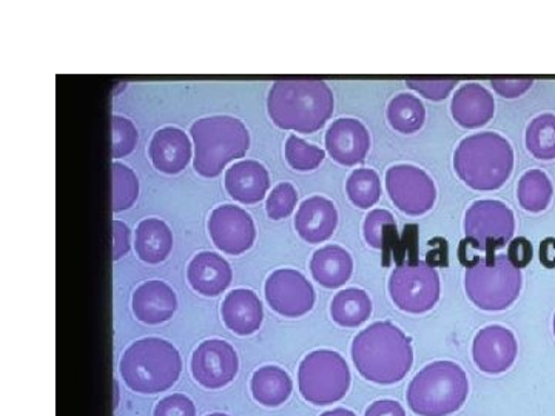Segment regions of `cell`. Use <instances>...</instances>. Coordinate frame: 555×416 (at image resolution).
<instances>
[{"instance_id":"1","label":"cell","mask_w":555,"mask_h":416,"mask_svg":"<svg viewBox=\"0 0 555 416\" xmlns=\"http://www.w3.org/2000/svg\"><path fill=\"white\" fill-rule=\"evenodd\" d=\"M334 108V93L324 80H278L269 91L270 119L283 130L315 133L332 118Z\"/></svg>"},{"instance_id":"2","label":"cell","mask_w":555,"mask_h":416,"mask_svg":"<svg viewBox=\"0 0 555 416\" xmlns=\"http://www.w3.org/2000/svg\"><path fill=\"white\" fill-rule=\"evenodd\" d=\"M352 360L361 377L382 386L396 385L414 364L411 339L392 323H374L353 339Z\"/></svg>"},{"instance_id":"3","label":"cell","mask_w":555,"mask_h":416,"mask_svg":"<svg viewBox=\"0 0 555 416\" xmlns=\"http://www.w3.org/2000/svg\"><path fill=\"white\" fill-rule=\"evenodd\" d=\"M454 169L467 187L480 192L502 188L513 174V145L492 131L467 136L455 150Z\"/></svg>"},{"instance_id":"4","label":"cell","mask_w":555,"mask_h":416,"mask_svg":"<svg viewBox=\"0 0 555 416\" xmlns=\"http://www.w3.org/2000/svg\"><path fill=\"white\" fill-rule=\"evenodd\" d=\"M190 134L195 144L193 167L204 178L219 177L229 162L243 158L250 147L247 127L232 116L196 120Z\"/></svg>"},{"instance_id":"5","label":"cell","mask_w":555,"mask_h":416,"mask_svg":"<svg viewBox=\"0 0 555 416\" xmlns=\"http://www.w3.org/2000/svg\"><path fill=\"white\" fill-rule=\"evenodd\" d=\"M177 347L166 339L145 338L133 342L120 358V375L131 390L159 393L170 389L181 375Z\"/></svg>"},{"instance_id":"6","label":"cell","mask_w":555,"mask_h":416,"mask_svg":"<svg viewBox=\"0 0 555 416\" xmlns=\"http://www.w3.org/2000/svg\"><path fill=\"white\" fill-rule=\"evenodd\" d=\"M467 393L466 372L452 361H436L412 379L408 404L420 416H448L462 408Z\"/></svg>"},{"instance_id":"7","label":"cell","mask_w":555,"mask_h":416,"mask_svg":"<svg viewBox=\"0 0 555 416\" xmlns=\"http://www.w3.org/2000/svg\"><path fill=\"white\" fill-rule=\"evenodd\" d=\"M521 283L524 276L520 269L506 255H492L480 259L467 268L465 275L467 298L478 309L488 312L511 308L520 295Z\"/></svg>"},{"instance_id":"8","label":"cell","mask_w":555,"mask_h":416,"mask_svg":"<svg viewBox=\"0 0 555 416\" xmlns=\"http://www.w3.org/2000/svg\"><path fill=\"white\" fill-rule=\"evenodd\" d=\"M350 379L345 358L332 350L310 353L298 370L299 392L315 406H327L343 400L349 392Z\"/></svg>"},{"instance_id":"9","label":"cell","mask_w":555,"mask_h":416,"mask_svg":"<svg viewBox=\"0 0 555 416\" xmlns=\"http://www.w3.org/2000/svg\"><path fill=\"white\" fill-rule=\"evenodd\" d=\"M389 294L393 304L403 312L414 315L429 312L440 299V276L426 262L400 264L390 275Z\"/></svg>"},{"instance_id":"10","label":"cell","mask_w":555,"mask_h":416,"mask_svg":"<svg viewBox=\"0 0 555 416\" xmlns=\"http://www.w3.org/2000/svg\"><path fill=\"white\" fill-rule=\"evenodd\" d=\"M466 243L492 257L496 248L505 247L516 232L513 210L500 200H477L467 208L465 217Z\"/></svg>"},{"instance_id":"11","label":"cell","mask_w":555,"mask_h":416,"mask_svg":"<svg viewBox=\"0 0 555 416\" xmlns=\"http://www.w3.org/2000/svg\"><path fill=\"white\" fill-rule=\"evenodd\" d=\"M386 190L398 210L409 217H422L433 210L437 188L425 170L409 164L390 167L386 173Z\"/></svg>"},{"instance_id":"12","label":"cell","mask_w":555,"mask_h":416,"mask_svg":"<svg viewBox=\"0 0 555 416\" xmlns=\"http://www.w3.org/2000/svg\"><path fill=\"white\" fill-rule=\"evenodd\" d=\"M266 299L278 315L299 317L315 306V290L298 270L280 269L266 283Z\"/></svg>"},{"instance_id":"13","label":"cell","mask_w":555,"mask_h":416,"mask_svg":"<svg viewBox=\"0 0 555 416\" xmlns=\"http://www.w3.org/2000/svg\"><path fill=\"white\" fill-rule=\"evenodd\" d=\"M208 233L219 250L233 257L250 250L257 239V229L250 214L243 208L230 204L211 211Z\"/></svg>"},{"instance_id":"14","label":"cell","mask_w":555,"mask_h":416,"mask_svg":"<svg viewBox=\"0 0 555 416\" xmlns=\"http://www.w3.org/2000/svg\"><path fill=\"white\" fill-rule=\"evenodd\" d=\"M240 370L235 349L221 339H210L195 350L192 358V374L206 389H221L230 385Z\"/></svg>"},{"instance_id":"15","label":"cell","mask_w":555,"mask_h":416,"mask_svg":"<svg viewBox=\"0 0 555 416\" xmlns=\"http://www.w3.org/2000/svg\"><path fill=\"white\" fill-rule=\"evenodd\" d=\"M517 339L509 328L488 326L478 332L474 339V363L489 375L503 374L516 363Z\"/></svg>"},{"instance_id":"16","label":"cell","mask_w":555,"mask_h":416,"mask_svg":"<svg viewBox=\"0 0 555 416\" xmlns=\"http://www.w3.org/2000/svg\"><path fill=\"white\" fill-rule=\"evenodd\" d=\"M326 150L331 158L341 166L352 167L366 159L371 136L358 119H338L328 127Z\"/></svg>"},{"instance_id":"17","label":"cell","mask_w":555,"mask_h":416,"mask_svg":"<svg viewBox=\"0 0 555 416\" xmlns=\"http://www.w3.org/2000/svg\"><path fill=\"white\" fill-rule=\"evenodd\" d=\"M131 308L141 323L156 326L169 321L177 312V294L164 281H147L134 290Z\"/></svg>"},{"instance_id":"18","label":"cell","mask_w":555,"mask_h":416,"mask_svg":"<svg viewBox=\"0 0 555 416\" xmlns=\"http://www.w3.org/2000/svg\"><path fill=\"white\" fill-rule=\"evenodd\" d=\"M150 159L160 173L178 174L192 159V142L177 127H164L156 131L149 147Z\"/></svg>"},{"instance_id":"19","label":"cell","mask_w":555,"mask_h":416,"mask_svg":"<svg viewBox=\"0 0 555 416\" xmlns=\"http://www.w3.org/2000/svg\"><path fill=\"white\" fill-rule=\"evenodd\" d=\"M338 225V211L331 199L312 196L299 206L295 229L306 243L321 244L332 238Z\"/></svg>"},{"instance_id":"20","label":"cell","mask_w":555,"mask_h":416,"mask_svg":"<svg viewBox=\"0 0 555 416\" xmlns=\"http://www.w3.org/2000/svg\"><path fill=\"white\" fill-rule=\"evenodd\" d=\"M452 118L463 129H480L495 115V101L480 83H465L452 98Z\"/></svg>"},{"instance_id":"21","label":"cell","mask_w":555,"mask_h":416,"mask_svg":"<svg viewBox=\"0 0 555 416\" xmlns=\"http://www.w3.org/2000/svg\"><path fill=\"white\" fill-rule=\"evenodd\" d=\"M270 188L269 171L258 160H240L225 171V190L241 204H258Z\"/></svg>"},{"instance_id":"22","label":"cell","mask_w":555,"mask_h":416,"mask_svg":"<svg viewBox=\"0 0 555 416\" xmlns=\"http://www.w3.org/2000/svg\"><path fill=\"white\" fill-rule=\"evenodd\" d=\"M232 268L214 251H201L190 261L188 280L193 290L203 297H218L232 283Z\"/></svg>"},{"instance_id":"23","label":"cell","mask_w":555,"mask_h":416,"mask_svg":"<svg viewBox=\"0 0 555 416\" xmlns=\"http://www.w3.org/2000/svg\"><path fill=\"white\" fill-rule=\"evenodd\" d=\"M222 321L240 337L255 334L264 320V310L257 295L247 288L230 291L222 302Z\"/></svg>"},{"instance_id":"24","label":"cell","mask_w":555,"mask_h":416,"mask_svg":"<svg viewBox=\"0 0 555 416\" xmlns=\"http://www.w3.org/2000/svg\"><path fill=\"white\" fill-rule=\"evenodd\" d=\"M310 272L320 286L326 288L345 286L352 276V257L349 251L339 246L320 248L310 261Z\"/></svg>"},{"instance_id":"25","label":"cell","mask_w":555,"mask_h":416,"mask_svg":"<svg viewBox=\"0 0 555 416\" xmlns=\"http://www.w3.org/2000/svg\"><path fill=\"white\" fill-rule=\"evenodd\" d=\"M173 248V233L166 222L149 218L139 222L134 235V250L139 259L147 264H160L170 257Z\"/></svg>"},{"instance_id":"26","label":"cell","mask_w":555,"mask_h":416,"mask_svg":"<svg viewBox=\"0 0 555 416\" xmlns=\"http://www.w3.org/2000/svg\"><path fill=\"white\" fill-rule=\"evenodd\" d=\"M292 379L287 372L276 366L258 368L251 378V393L259 404L266 407H278L286 403L292 395Z\"/></svg>"},{"instance_id":"27","label":"cell","mask_w":555,"mask_h":416,"mask_svg":"<svg viewBox=\"0 0 555 416\" xmlns=\"http://www.w3.org/2000/svg\"><path fill=\"white\" fill-rule=\"evenodd\" d=\"M332 320L341 327H358L372 315V301L361 288L339 291L331 306Z\"/></svg>"},{"instance_id":"28","label":"cell","mask_w":555,"mask_h":416,"mask_svg":"<svg viewBox=\"0 0 555 416\" xmlns=\"http://www.w3.org/2000/svg\"><path fill=\"white\" fill-rule=\"evenodd\" d=\"M387 120L398 133L414 134L425 126V105L414 94H398L387 105Z\"/></svg>"},{"instance_id":"29","label":"cell","mask_w":555,"mask_h":416,"mask_svg":"<svg viewBox=\"0 0 555 416\" xmlns=\"http://www.w3.org/2000/svg\"><path fill=\"white\" fill-rule=\"evenodd\" d=\"M554 187L545 171H526L518 182L517 198L520 206L531 213H540L550 207L553 200Z\"/></svg>"},{"instance_id":"30","label":"cell","mask_w":555,"mask_h":416,"mask_svg":"<svg viewBox=\"0 0 555 416\" xmlns=\"http://www.w3.org/2000/svg\"><path fill=\"white\" fill-rule=\"evenodd\" d=\"M526 148L540 160L555 159V115L545 113L531 120L526 129Z\"/></svg>"},{"instance_id":"31","label":"cell","mask_w":555,"mask_h":416,"mask_svg":"<svg viewBox=\"0 0 555 416\" xmlns=\"http://www.w3.org/2000/svg\"><path fill=\"white\" fill-rule=\"evenodd\" d=\"M347 196L353 206L367 210L378 203L382 196V181L377 171L372 169L353 170L346 184Z\"/></svg>"},{"instance_id":"32","label":"cell","mask_w":555,"mask_h":416,"mask_svg":"<svg viewBox=\"0 0 555 416\" xmlns=\"http://www.w3.org/2000/svg\"><path fill=\"white\" fill-rule=\"evenodd\" d=\"M112 190L113 211L115 213L133 207L139 196V181L134 171L130 167L124 166V164L113 162Z\"/></svg>"},{"instance_id":"33","label":"cell","mask_w":555,"mask_h":416,"mask_svg":"<svg viewBox=\"0 0 555 416\" xmlns=\"http://www.w3.org/2000/svg\"><path fill=\"white\" fill-rule=\"evenodd\" d=\"M364 239L372 248L385 250L387 246L396 243L397 224L392 213L383 208L372 210L364 221Z\"/></svg>"},{"instance_id":"34","label":"cell","mask_w":555,"mask_h":416,"mask_svg":"<svg viewBox=\"0 0 555 416\" xmlns=\"http://www.w3.org/2000/svg\"><path fill=\"white\" fill-rule=\"evenodd\" d=\"M284 153H286L288 166L297 171H313L326 158L324 150L317 147V145L308 144V142L295 136V134L288 136Z\"/></svg>"},{"instance_id":"35","label":"cell","mask_w":555,"mask_h":416,"mask_svg":"<svg viewBox=\"0 0 555 416\" xmlns=\"http://www.w3.org/2000/svg\"><path fill=\"white\" fill-rule=\"evenodd\" d=\"M112 155L115 159L129 156L138 144V130L130 119L122 116H113L112 118Z\"/></svg>"},{"instance_id":"36","label":"cell","mask_w":555,"mask_h":416,"mask_svg":"<svg viewBox=\"0 0 555 416\" xmlns=\"http://www.w3.org/2000/svg\"><path fill=\"white\" fill-rule=\"evenodd\" d=\"M298 203L297 188L288 182H281L270 193L268 203H266V211L268 217L273 221L288 218L294 213Z\"/></svg>"},{"instance_id":"37","label":"cell","mask_w":555,"mask_h":416,"mask_svg":"<svg viewBox=\"0 0 555 416\" xmlns=\"http://www.w3.org/2000/svg\"><path fill=\"white\" fill-rule=\"evenodd\" d=\"M456 83L459 80L449 78H409L406 80L409 89L422 94L426 100L436 102L447 100L449 94L454 91Z\"/></svg>"},{"instance_id":"38","label":"cell","mask_w":555,"mask_h":416,"mask_svg":"<svg viewBox=\"0 0 555 416\" xmlns=\"http://www.w3.org/2000/svg\"><path fill=\"white\" fill-rule=\"evenodd\" d=\"M153 416H196V407L190 398L175 393L159 401Z\"/></svg>"},{"instance_id":"39","label":"cell","mask_w":555,"mask_h":416,"mask_svg":"<svg viewBox=\"0 0 555 416\" xmlns=\"http://www.w3.org/2000/svg\"><path fill=\"white\" fill-rule=\"evenodd\" d=\"M492 89L505 100H517L534 86L532 78H494L491 80Z\"/></svg>"},{"instance_id":"40","label":"cell","mask_w":555,"mask_h":416,"mask_svg":"<svg viewBox=\"0 0 555 416\" xmlns=\"http://www.w3.org/2000/svg\"><path fill=\"white\" fill-rule=\"evenodd\" d=\"M113 227V259L119 261L120 258L126 257L131 247V233L129 225L126 222L115 219L112 224Z\"/></svg>"},{"instance_id":"41","label":"cell","mask_w":555,"mask_h":416,"mask_svg":"<svg viewBox=\"0 0 555 416\" xmlns=\"http://www.w3.org/2000/svg\"><path fill=\"white\" fill-rule=\"evenodd\" d=\"M506 257L517 269L526 268L532 261L531 243L526 238L514 239L507 247Z\"/></svg>"},{"instance_id":"42","label":"cell","mask_w":555,"mask_h":416,"mask_svg":"<svg viewBox=\"0 0 555 416\" xmlns=\"http://www.w3.org/2000/svg\"><path fill=\"white\" fill-rule=\"evenodd\" d=\"M364 416H406V412L397 401L382 400L371 404Z\"/></svg>"},{"instance_id":"43","label":"cell","mask_w":555,"mask_h":416,"mask_svg":"<svg viewBox=\"0 0 555 416\" xmlns=\"http://www.w3.org/2000/svg\"><path fill=\"white\" fill-rule=\"evenodd\" d=\"M554 246L555 239H546L543 240L542 247H540V261L550 269H553L555 265V253L553 251Z\"/></svg>"},{"instance_id":"44","label":"cell","mask_w":555,"mask_h":416,"mask_svg":"<svg viewBox=\"0 0 555 416\" xmlns=\"http://www.w3.org/2000/svg\"><path fill=\"white\" fill-rule=\"evenodd\" d=\"M321 416H357L353 412L347 411V408H334V411L326 412Z\"/></svg>"},{"instance_id":"45","label":"cell","mask_w":555,"mask_h":416,"mask_svg":"<svg viewBox=\"0 0 555 416\" xmlns=\"http://www.w3.org/2000/svg\"><path fill=\"white\" fill-rule=\"evenodd\" d=\"M207 416H229V415L214 414V415H207Z\"/></svg>"},{"instance_id":"46","label":"cell","mask_w":555,"mask_h":416,"mask_svg":"<svg viewBox=\"0 0 555 416\" xmlns=\"http://www.w3.org/2000/svg\"><path fill=\"white\" fill-rule=\"evenodd\" d=\"M554 335H555V315H554Z\"/></svg>"}]
</instances>
